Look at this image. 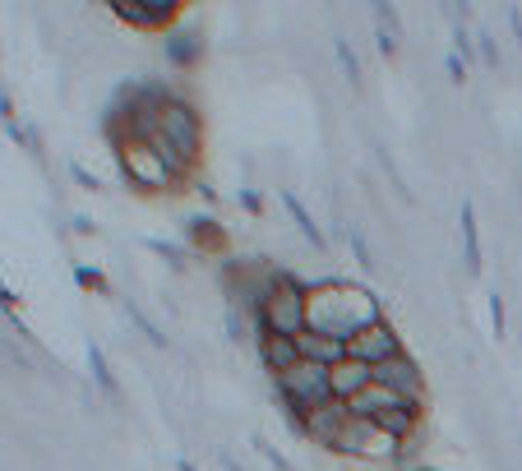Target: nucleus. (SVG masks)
I'll use <instances>...</instances> for the list:
<instances>
[{
	"instance_id": "1",
	"label": "nucleus",
	"mask_w": 522,
	"mask_h": 471,
	"mask_svg": "<svg viewBox=\"0 0 522 471\" xmlns=\"http://www.w3.org/2000/svg\"><path fill=\"white\" fill-rule=\"evenodd\" d=\"M384 310L365 287L352 282H315L310 287V333H328L338 342H352L356 333H365L370 324H379Z\"/></svg>"
},
{
	"instance_id": "2",
	"label": "nucleus",
	"mask_w": 522,
	"mask_h": 471,
	"mask_svg": "<svg viewBox=\"0 0 522 471\" xmlns=\"http://www.w3.org/2000/svg\"><path fill=\"white\" fill-rule=\"evenodd\" d=\"M259 333H278V338H301L310 328V282H301L296 273L282 278V287L264 301V310L255 314Z\"/></svg>"
},
{
	"instance_id": "3",
	"label": "nucleus",
	"mask_w": 522,
	"mask_h": 471,
	"mask_svg": "<svg viewBox=\"0 0 522 471\" xmlns=\"http://www.w3.org/2000/svg\"><path fill=\"white\" fill-rule=\"evenodd\" d=\"M116 153H121V171H125V181H130L134 190L158 194V190H176V185H185L148 144H125V148H116Z\"/></svg>"
},
{
	"instance_id": "4",
	"label": "nucleus",
	"mask_w": 522,
	"mask_h": 471,
	"mask_svg": "<svg viewBox=\"0 0 522 471\" xmlns=\"http://www.w3.org/2000/svg\"><path fill=\"white\" fill-rule=\"evenodd\" d=\"M333 453H347V458H361V462H393V458H402V439H393L389 430H379L375 421H361V416H356L338 435Z\"/></svg>"
},
{
	"instance_id": "5",
	"label": "nucleus",
	"mask_w": 522,
	"mask_h": 471,
	"mask_svg": "<svg viewBox=\"0 0 522 471\" xmlns=\"http://www.w3.org/2000/svg\"><path fill=\"white\" fill-rule=\"evenodd\" d=\"M158 130L167 134L171 144H176V153L195 167L199 162V144H204V130H199V111H195V102L190 97H171L167 107H162V116H158Z\"/></svg>"
},
{
	"instance_id": "6",
	"label": "nucleus",
	"mask_w": 522,
	"mask_h": 471,
	"mask_svg": "<svg viewBox=\"0 0 522 471\" xmlns=\"http://www.w3.org/2000/svg\"><path fill=\"white\" fill-rule=\"evenodd\" d=\"M347 351H352V361L384 365V361H393V356H402V338L389 319H379V324H370L365 333H356V338L347 342Z\"/></svg>"
},
{
	"instance_id": "7",
	"label": "nucleus",
	"mask_w": 522,
	"mask_h": 471,
	"mask_svg": "<svg viewBox=\"0 0 522 471\" xmlns=\"http://www.w3.org/2000/svg\"><path fill=\"white\" fill-rule=\"evenodd\" d=\"M111 14L121 19V24H130V28H144V33H162V28H171L176 24V5L171 0H158V5H144V0H116L111 5Z\"/></svg>"
},
{
	"instance_id": "8",
	"label": "nucleus",
	"mask_w": 522,
	"mask_h": 471,
	"mask_svg": "<svg viewBox=\"0 0 522 471\" xmlns=\"http://www.w3.org/2000/svg\"><path fill=\"white\" fill-rule=\"evenodd\" d=\"M375 384L393 388V393H402V398H412V402H421V393H425L421 365H416L407 351H402V356H393V361H384V365H375Z\"/></svg>"
},
{
	"instance_id": "9",
	"label": "nucleus",
	"mask_w": 522,
	"mask_h": 471,
	"mask_svg": "<svg viewBox=\"0 0 522 471\" xmlns=\"http://www.w3.org/2000/svg\"><path fill=\"white\" fill-rule=\"evenodd\" d=\"M356 416H352V407H347V402H324V407H315L310 411V416H305V439H315V444H338V435L342 430H347V425H352Z\"/></svg>"
},
{
	"instance_id": "10",
	"label": "nucleus",
	"mask_w": 522,
	"mask_h": 471,
	"mask_svg": "<svg viewBox=\"0 0 522 471\" xmlns=\"http://www.w3.org/2000/svg\"><path fill=\"white\" fill-rule=\"evenodd\" d=\"M328 375H333V398H338V402H352V398H361L365 388L375 384V365L352 361V356H347V361L333 365Z\"/></svg>"
},
{
	"instance_id": "11",
	"label": "nucleus",
	"mask_w": 522,
	"mask_h": 471,
	"mask_svg": "<svg viewBox=\"0 0 522 471\" xmlns=\"http://www.w3.org/2000/svg\"><path fill=\"white\" fill-rule=\"evenodd\" d=\"M259 361H264V370H273V379H282L287 370H296V365H301V347H296V338L259 333Z\"/></svg>"
},
{
	"instance_id": "12",
	"label": "nucleus",
	"mask_w": 522,
	"mask_h": 471,
	"mask_svg": "<svg viewBox=\"0 0 522 471\" xmlns=\"http://www.w3.org/2000/svg\"><path fill=\"white\" fill-rule=\"evenodd\" d=\"M296 347H301V361H315V365H342L352 351H347V342H338V338H328V333H310L305 328L301 338H296Z\"/></svg>"
},
{
	"instance_id": "13",
	"label": "nucleus",
	"mask_w": 522,
	"mask_h": 471,
	"mask_svg": "<svg viewBox=\"0 0 522 471\" xmlns=\"http://www.w3.org/2000/svg\"><path fill=\"white\" fill-rule=\"evenodd\" d=\"M379 430H389L393 439H412L416 425H421V402H398V407H384L375 416Z\"/></svg>"
},
{
	"instance_id": "14",
	"label": "nucleus",
	"mask_w": 522,
	"mask_h": 471,
	"mask_svg": "<svg viewBox=\"0 0 522 471\" xmlns=\"http://www.w3.org/2000/svg\"><path fill=\"white\" fill-rule=\"evenodd\" d=\"M190 241H195V250H204V254H222L227 250V236H222V227H218V218H190Z\"/></svg>"
},
{
	"instance_id": "15",
	"label": "nucleus",
	"mask_w": 522,
	"mask_h": 471,
	"mask_svg": "<svg viewBox=\"0 0 522 471\" xmlns=\"http://www.w3.org/2000/svg\"><path fill=\"white\" fill-rule=\"evenodd\" d=\"M282 204L292 208V218H296V227H301V236H305V241L315 245V250H324L328 241H324V231H319V222L310 218V208H305V204H301V199H296L292 190H282Z\"/></svg>"
},
{
	"instance_id": "16",
	"label": "nucleus",
	"mask_w": 522,
	"mask_h": 471,
	"mask_svg": "<svg viewBox=\"0 0 522 471\" xmlns=\"http://www.w3.org/2000/svg\"><path fill=\"white\" fill-rule=\"evenodd\" d=\"M167 56L176 65H195L199 56H204V37L199 33H171L167 37Z\"/></svg>"
},
{
	"instance_id": "17",
	"label": "nucleus",
	"mask_w": 522,
	"mask_h": 471,
	"mask_svg": "<svg viewBox=\"0 0 522 471\" xmlns=\"http://www.w3.org/2000/svg\"><path fill=\"white\" fill-rule=\"evenodd\" d=\"M462 245H467V268L481 273V236H476V208L472 199H462Z\"/></svg>"
},
{
	"instance_id": "18",
	"label": "nucleus",
	"mask_w": 522,
	"mask_h": 471,
	"mask_svg": "<svg viewBox=\"0 0 522 471\" xmlns=\"http://www.w3.org/2000/svg\"><path fill=\"white\" fill-rule=\"evenodd\" d=\"M88 365H93V379H98L102 393H107L111 402H121V384H116V375L107 370V356H102V347H88Z\"/></svg>"
},
{
	"instance_id": "19",
	"label": "nucleus",
	"mask_w": 522,
	"mask_h": 471,
	"mask_svg": "<svg viewBox=\"0 0 522 471\" xmlns=\"http://www.w3.org/2000/svg\"><path fill=\"white\" fill-rule=\"evenodd\" d=\"M125 314H130L134 324L144 328V333H148V342H153V347H167V338H162V333H158V324H153V319H148V314L139 310V305H134V301H125Z\"/></svg>"
},
{
	"instance_id": "20",
	"label": "nucleus",
	"mask_w": 522,
	"mask_h": 471,
	"mask_svg": "<svg viewBox=\"0 0 522 471\" xmlns=\"http://www.w3.org/2000/svg\"><path fill=\"white\" fill-rule=\"evenodd\" d=\"M347 236H352L356 264H361V268H375V254H370V241H365V236H361V227H352V231H347Z\"/></svg>"
},
{
	"instance_id": "21",
	"label": "nucleus",
	"mask_w": 522,
	"mask_h": 471,
	"mask_svg": "<svg viewBox=\"0 0 522 471\" xmlns=\"http://www.w3.org/2000/svg\"><path fill=\"white\" fill-rule=\"evenodd\" d=\"M338 61H342V70H347V79L361 84V61H356V51L347 47V42H338Z\"/></svg>"
},
{
	"instance_id": "22",
	"label": "nucleus",
	"mask_w": 522,
	"mask_h": 471,
	"mask_svg": "<svg viewBox=\"0 0 522 471\" xmlns=\"http://www.w3.org/2000/svg\"><path fill=\"white\" fill-rule=\"evenodd\" d=\"M476 37H481V42H476V51H481V61H486V65H495V61H499L495 37H490V33H476Z\"/></svg>"
},
{
	"instance_id": "23",
	"label": "nucleus",
	"mask_w": 522,
	"mask_h": 471,
	"mask_svg": "<svg viewBox=\"0 0 522 471\" xmlns=\"http://www.w3.org/2000/svg\"><path fill=\"white\" fill-rule=\"evenodd\" d=\"M255 444H259V453H264V458L273 462V467H278V471H292V467H287V458H282V453H278V448H273V444H264V439H255Z\"/></svg>"
},
{
	"instance_id": "24",
	"label": "nucleus",
	"mask_w": 522,
	"mask_h": 471,
	"mask_svg": "<svg viewBox=\"0 0 522 471\" xmlns=\"http://www.w3.org/2000/svg\"><path fill=\"white\" fill-rule=\"evenodd\" d=\"M490 324L495 333H504V296H490Z\"/></svg>"
},
{
	"instance_id": "25",
	"label": "nucleus",
	"mask_w": 522,
	"mask_h": 471,
	"mask_svg": "<svg viewBox=\"0 0 522 471\" xmlns=\"http://www.w3.org/2000/svg\"><path fill=\"white\" fill-rule=\"evenodd\" d=\"M241 204L250 208V213H264V194H259V190H241Z\"/></svg>"
},
{
	"instance_id": "26",
	"label": "nucleus",
	"mask_w": 522,
	"mask_h": 471,
	"mask_svg": "<svg viewBox=\"0 0 522 471\" xmlns=\"http://www.w3.org/2000/svg\"><path fill=\"white\" fill-rule=\"evenodd\" d=\"M379 51H384V56H398V37H393L389 28H379Z\"/></svg>"
},
{
	"instance_id": "27",
	"label": "nucleus",
	"mask_w": 522,
	"mask_h": 471,
	"mask_svg": "<svg viewBox=\"0 0 522 471\" xmlns=\"http://www.w3.org/2000/svg\"><path fill=\"white\" fill-rule=\"evenodd\" d=\"M453 42H458V51H462V61H472V33H462V28H458V33H453Z\"/></svg>"
},
{
	"instance_id": "28",
	"label": "nucleus",
	"mask_w": 522,
	"mask_h": 471,
	"mask_svg": "<svg viewBox=\"0 0 522 471\" xmlns=\"http://www.w3.org/2000/svg\"><path fill=\"white\" fill-rule=\"evenodd\" d=\"M444 65H449V79H453V84H462V74H467V61H462V56H449Z\"/></svg>"
},
{
	"instance_id": "29",
	"label": "nucleus",
	"mask_w": 522,
	"mask_h": 471,
	"mask_svg": "<svg viewBox=\"0 0 522 471\" xmlns=\"http://www.w3.org/2000/svg\"><path fill=\"white\" fill-rule=\"evenodd\" d=\"M375 14H379V24L389 28V33L398 28V14H393V5H375Z\"/></svg>"
},
{
	"instance_id": "30",
	"label": "nucleus",
	"mask_w": 522,
	"mask_h": 471,
	"mask_svg": "<svg viewBox=\"0 0 522 471\" xmlns=\"http://www.w3.org/2000/svg\"><path fill=\"white\" fill-rule=\"evenodd\" d=\"M227 338H245V324L236 310H227Z\"/></svg>"
},
{
	"instance_id": "31",
	"label": "nucleus",
	"mask_w": 522,
	"mask_h": 471,
	"mask_svg": "<svg viewBox=\"0 0 522 471\" xmlns=\"http://www.w3.org/2000/svg\"><path fill=\"white\" fill-rule=\"evenodd\" d=\"M79 282L93 291H107V282H102V273H88V268H79Z\"/></svg>"
},
{
	"instance_id": "32",
	"label": "nucleus",
	"mask_w": 522,
	"mask_h": 471,
	"mask_svg": "<svg viewBox=\"0 0 522 471\" xmlns=\"http://www.w3.org/2000/svg\"><path fill=\"white\" fill-rule=\"evenodd\" d=\"M74 176H79V185H88V190H98V176H88L84 167H74Z\"/></svg>"
},
{
	"instance_id": "33",
	"label": "nucleus",
	"mask_w": 522,
	"mask_h": 471,
	"mask_svg": "<svg viewBox=\"0 0 522 471\" xmlns=\"http://www.w3.org/2000/svg\"><path fill=\"white\" fill-rule=\"evenodd\" d=\"M509 24H513V33H518V47H522V10L509 14Z\"/></svg>"
},
{
	"instance_id": "34",
	"label": "nucleus",
	"mask_w": 522,
	"mask_h": 471,
	"mask_svg": "<svg viewBox=\"0 0 522 471\" xmlns=\"http://www.w3.org/2000/svg\"><path fill=\"white\" fill-rule=\"evenodd\" d=\"M181 471H195V462H181Z\"/></svg>"
}]
</instances>
